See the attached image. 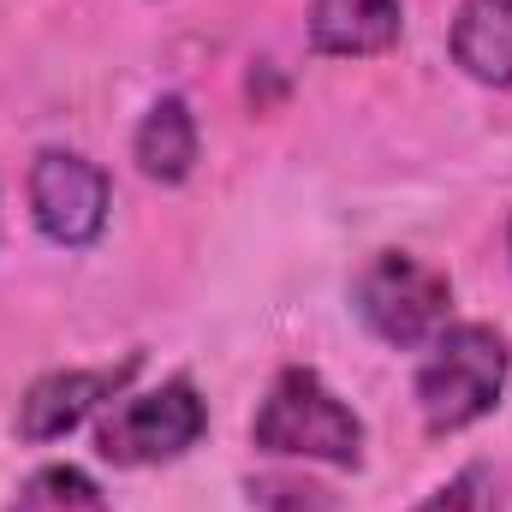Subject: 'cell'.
Instances as JSON below:
<instances>
[{
	"mask_svg": "<svg viewBox=\"0 0 512 512\" xmlns=\"http://www.w3.org/2000/svg\"><path fill=\"white\" fill-rule=\"evenodd\" d=\"M512 376V346L489 322H447L417 370V411L429 435H459L483 423Z\"/></svg>",
	"mask_w": 512,
	"mask_h": 512,
	"instance_id": "cell-1",
	"label": "cell"
},
{
	"mask_svg": "<svg viewBox=\"0 0 512 512\" xmlns=\"http://www.w3.org/2000/svg\"><path fill=\"white\" fill-rule=\"evenodd\" d=\"M251 441L280 459H316V465H364V423L358 411L322 382L316 370H280L268 399L256 405Z\"/></svg>",
	"mask_w": 512,
	"mask_h": 512,
	"instance_id": "cell-2",
	"label": "cell"
},
{
	"mask_svg": "<svg viewBox=\"0 0 512 512\" xmlns=\"http://www.w3.org/2000/svg\"><path fill=\"white\" fill-rule=\"evenodd\" d=\"M352 304L376 340L411 352V346H429L453 322V280L411 251H376L352 280Z\"/></svg>",
	"mask_w": 512,
	"mask_h": 512,
	"instance_id": "cell-3",
	"label": "cell"
},
{
	"mask_svg": "<svg viewBox=\"0 0 512 512\" xmlns=\"http://www.w3.org/2000/svg\"><path fill=\"white\" fill-rule=\"evenodd\" d=\"M209 429V405L203 393L173 376V382L149 387V393H120L108 399L102 423H96V453L108 465H167L179 453H191Z\"/></svg>",
	"mask_w": 512,
	"mask_h": 512,
	"instance_id": "cell-4",
	"label": "cell"
},
{
	"mask_svg": "<svg viewBox=\"0 0 512 512\" xmlns=\"http://www.w3.org/2000/svg\"><path fill=\"white\" fill-rule=\"evenodd\" d=\"M108 209H114V185L90 155L42 149L30 161V215H36L42 239H54L66 251H84V245L102 239Z\"/></svg>",
	"mask_w": 512,
	"mask_h": 512,
	"instance_id": "cell-5",
	"label": "cell"
},
{
	"mask_svg": "<svg viewBox=\"0 0 512 512\" xmlns=\"http://www.w3.org/2000/svg\"><path fill=\"white\" fill-rule=\"evenodd\" d=\"M137 352L102 370H48L42 382H30V393L18 399V435L24 441H60L72 429H84L108 399H120V387L137 376Z\"/></svg>",
	"mask_w": 512,
	"mask_h": 512,
	"instance_id": "cell-6",
	"label": "cell"
},
{
	"mask_svg": "<svg viewBox=\"0 0 512 512\" xmlns=\"http://www.w3.org/2000/svg\"><path fill=\"white\" fill-rule=\"evenodd\" d=\"M405 30L399 0H310V48L334 60H370L387 54Z\"/></svg>",
	"mask_w": 512,
	"mask_h": 512,
	"instance_id": "cell-7",
	"label": "cell"
},
{
	"mask_svg": "<svg viewBox=\"0 0 512 512\" xmlns=\"http://www.w3.org/2000/svg\"><path fill=\"white\" fill-rule=\"evenodd\" d=\"M453 60L465 66V78L512 90V0H459Z\"/></svg>",
	"mask_w": 512,
	"mask_h": 512,
	"instance_id": "cell-8",
	"label": "cell"
},
{
	"mask_svg": "<svg viewBox=\"0 0 512 512\" xmlns=\"http://www.w3.org/2000/svg\"><path fill=\"white\" fill-rule=\"evenodd\" d=\"M131 155H137L143 179H155V185H185L191 167H197V114H191V102H185V96H161V102L143 114L137 137H131Z\"/></svg>",
	"mask_w": 512,
	"mask_h": 512,
	"instance_id": "cell-9",
	"label": "cell"
},
{
	"mask_svg": "<svg viewBox=\"0 0 512 512\" xmlns=\"http://www.w3.org/2000/svg\"><path fill=\"white\" fill-rule=\"evenodd\" d=\"M6 512H114V507H108V495L96 489L90 471H78V465H42V471L24 477V489L12 495Z\"/></svg>",
	"mask_w": 512,
	"mask_h": 512,
	"instance_id": "cell-10",
	"label": "cell"
},
{
	"mask_svg": "<svg viewBox=\"0 0 512 512\" xmlns=\"http://www.w3.org/2000/svg\"><path fill=\"white\" fill-rule=\"evenodd\" d=\"M417 512H501V483L489 465H465L459 477H447Z\"/></svg>",
	"mask_w": 512,
	"mask_h": 512,
	"instance_id": "cell-11",
	"label": "cell"
},
{
	"mask_svg": "<svg viewBox=\"0 0 512 512\" xmlns=\"http://www.w3.org/2000/svg\"><path fill=\"white\" fill-rule=\"evenodd\" d=\"M251 501L256 507H274V512H328V489H310V483H280V477H256L251 483Z\"/></svg>",
	"mask_w": 512,
	"mask_h": 512,
	"instance_id": "cell-12",
	"label": "cell"
},
{
	"mask_svg": "<svg viewBox=\"0 0 512 512\" xmlns=\"http://www.w3.org/2000/svg\"><path fill=\"white\" fill-rule=\"evenodd\" d=\"M507 256H512V227H507Z\"/></svg>",
	"mask_w": 512,
	"mask_h": 512,
	"instance_id": "cell-13",
	"label": "cell"
}]
</instances>
